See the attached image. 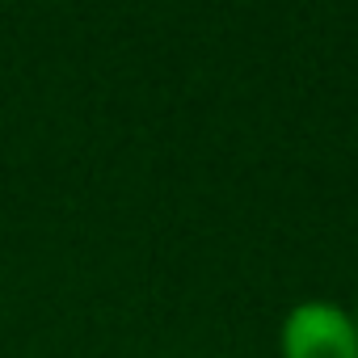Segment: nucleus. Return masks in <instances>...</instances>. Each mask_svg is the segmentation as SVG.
Segmentation results:
<instances>
[{
	"mask_svg": "<svg viewBox=\"0 0 358 358\" xmlns=\"http://www.w3.org/2000/svg\"><path fill=\"white\" fill-rule=\"evenodd\" d=\"M282 358H358V324L329 299H299L282 316Z\"/></svg>",
	"mask_w": 358,
	"mask_h": 358,
	"instance_id": "obj_1",
	"label": "nucleus"
},
{
	"mask_svg": "<svg viewBox=\"0 0 358 358\" xmlns=\"http://www.w3.org/2000/svg\"><path fill=\"white\" fill-rule=\"evenodd\" d=\"M354 324H358V320H354Z\"/></svg>",
	"mask_w": 358,
	"mask_h": 358,
	"instance_id": "obj_2",
	"label": "nucleus"
}]
</instances>
